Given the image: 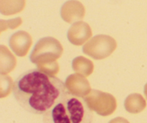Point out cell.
Segmentation results:
<instances>
[{
	"label": "cell",
	"mask_w": 147,
	"mask_h": 123,
	"mask_svg": "<svg viewBox=\"0 0 147 123\" xmlns=\"http://www.w3.org/2000/svg\"><path fill=\"white\" fill-rule=\"evenodd\" d=\"M69 92L57 76L40 69H30L14 81L12 93L22 108L33 115H43Z\"/></svg>",
	"instance_id": "1"
},
{
	"label": "cell",
	"mask_w": 147,
	"mask_h": 123,
	"mask_svg": "<svg viewBox=\"0 0 147 123\" xmlns=\"http://www.w3.org/2000/svg\"><path fill=\"white\" fill-rule=\"evenodd\" d=\"M93 112L83 97L68 92L42 115L43 123H92Z\"/></svg>",
	"instance_id": "2"
},
{
	"label": "cell",
	"mask_w": 147,
	"mask_h": 123,
	"mask_svg": "<svg viewBox=\"0 0 147 123\" xmlns=\"http://www.w3.org/2000/svg\"><path fill=\"white\" fill-rule=\"evenodd\" d=\"M81 4L79 3H74V1H70L67 3L64 6L63 9V16L65 18H73V17H80V13L82 12V9H80Z\"/></svg>",
	"instance_id": "3"
},
{
	"label": "cell",
	"mask_w": 147,
	"mask_h": 123,
	"mask_svg": "<svg viewBox=\"0 0 147 123\" xmlns=\"http://www.w3.org/2000/svg\"><path fill=\"white\" fill-rule=\"evenodd\" d=\"M24 0H1L2 12L9 14L19 11L23 6Z\"/></svg>",
	"instance_id": "4"
}]
</instances>
